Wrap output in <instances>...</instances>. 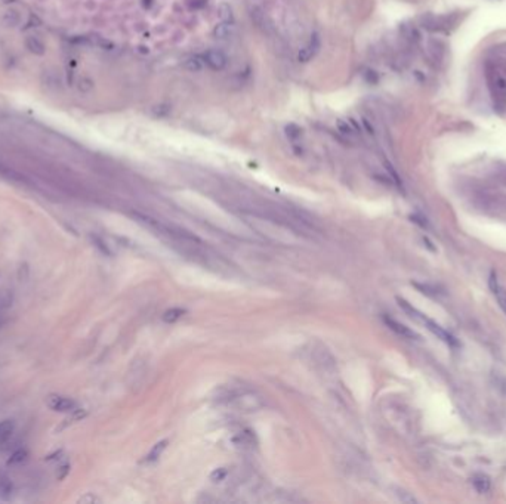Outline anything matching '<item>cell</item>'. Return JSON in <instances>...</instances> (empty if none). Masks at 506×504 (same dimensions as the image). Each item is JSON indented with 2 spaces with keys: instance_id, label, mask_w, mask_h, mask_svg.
Instances as JSON below:
<instances>
[{
  "instance_id": "6da1fadb",
  "label": "cell",
  "mask_w": 506,
  "mask_h": 504,
  "mask_svg": "<svg viewBox=\"0 0 506 504\" xmlns=\"http://www.w3.org/2000/svg\"><path fill=\"white\" fill-rule=\"evenodd\" d=\"M46 404L51 410L59 413H73L77 410V404L73 400L61 397V395H49L46 398Z\"/></svg>"
},
{
  "instance_id": "7a4b0ae2",
  "label": "cell",
  "mask_w": 506,
  "mask_h": 504,
  "mask_svg": "<svg viewBox=\"0 0 506 504\" xmlns=\"http://www.w3.org/2000/svg\"><path fill=\"white\" fill-rule=\"evenodd\" d=\"M423 324H425L426 329H428L431 333H434L438 339H441V340L446 342L447 345H450V346H459L457 339H456L453 334H450L449 331H446V330L440 326V324H437L435 321H432V319H429V318H425Z\"/></svg>"
},
{
  "instance_id": "3957f363",
  "label": "cell",
  "mask_w": 506,
  "mask_h": 504,
  "mask_svg": "<svg viewBox=\"0 0 506 504\" xmlns=\"http://www.w3.org/2000/svg\"><path fill=\"white\" fill-rule=\"evenodd\" d=\"M203 59H204V64H207L215 71H221L227 67V56L221 51H215V49L207 51L203 55Z\"/></svg>"
},
{
  "instance_id": "277c9868",
  "label": "cell",
  "mask_w": 506,
  "mask_h": 504,
  "mask_svg": "<svg viewBox=\"0 0 506 504\" xmlns=\"http://www.w3.org/2000/svg\"><path fill=\"white\" fill-rule=\"evenodd\" d=\"M383 322L386 324V327L389 330H392L395 334H398L401 337H407V339H419V336L413 330L406 327L404 324H401L400 321H397L394 318H389V316H383Z\"/></svg>"
},
{
  "instance_id": "5b68a950",
  "label": "cell",
  "mask_w": 506,
  "mask_h": 504,
  "mask_svg": "<svg viewBox=\"0 0 506 504\" xmlns=\"http://www.w3.org/2000/svg\"><path fill=\"white\" fill-rule=\"evenodd\" d=\"M318 48H320V37H318L317 33H314V34L311 35V39H309V43H308L305 48H302V49L299 51L298 59H299L301 62H308V61L317 53Z\"/></svg>"
},
{
  "instance_id": "8992f818",
  "label": "cell",
  "mask_w": 506,
  "mask_h": 504,
  "mask_svg": "<svg viewBox=\"0 0 506 504\" xmlns=\"http://www.w3.org/2000/svg\"><path fill=\"white\" fill-rule=\"evenodd\" d=\"M490 289H491V292L496 295V297H497V302H499V305H500V308H502V311L506 313V290L503 289V287L502 285H499V282H497V275L494 274V272H491L490 274Z\"/></svg>"
},
{
  "instance_id": "52a82bcc",
  "label": "cell",
  "mask_w": 506,
  "mask_h": 504,
  "mask_svg": "<svg viewBox=\"0 0 506 504\" xmlns=\"http://www.w3.org/2000/svg\"><path fill=\"white\" fill-rule=\"evenodd\" d=\"M25 46L27 49L34 53V55H45L46 52V48H45V43L37 37V35H28L27 40H25Z\"/></svg>"
},
{
  "instance_id": "ba28073f",
  "label": "cell",
  "mask_w": 506,
  "mask_h": 504,
  "mask_svg": "<svg viewBox=\"0 0 506 504\" xmlns=\"http://www.w3.org/2000/svg\"><path fill=\"white\" fill-rule=\"evenodd\" d=\"M167 439H163V441H160V442H157L154 447H153V450L145 455V458H144V461H145V463H154V461H157L159 458H160V455L163 454V451L166 450V447H167Z\"/></svg>"
},
{
  "instance_id": "9c48e42d",
  "label": "cell",
  "mask_w": 506,
  "mask_h": 504,
  "mask_svg": "<svg viewBox=\"0 0 506 504\" xmlns=\"http://www.w3.org/2000/svg\"><path fill=\"white\" fill-rule=\"evenodd\" d=\"M397 300H398V305L407 312V315L410 316V318H413V319H416V321H419V322H422L423 324V321H425V315L422 313V312H419L417 309H415L409 302H406L404 299H401V297H397Z\"/></svg>"
},
{
  "instance_id": "30bf717a",
  "label": "cell",
  "mask_w": 506,
  "mask_h": 504,
  "mask_svg": "<svg viewBox=\"0 0 506 504\" xmlns=\"http://www.w3.org/2000/svg\"><path fill=\"white\" fill-rule=\"evenodd\" d=\"M185 313H187V309H184V308H170V309H167V311L163 313L162 318H163L164 322L172 324V322L179 321L182 316H185Z\"/></svg>"
},
{
  "instance_id": "8fae6325",
  "label": "cell",
  "mask_w": 506,
  "mask_h": 504,
  "mask_svg": "<svg viewBox=\"0 0 506 504\" xmlns=\"http://www.w3.org/2000/svg\"><path fill=\"white\" fill-rule=\"evenodd\" d=\"M235 444L238 447H241V448H247V447L250 448V447L255 445V435H253L252 432H249V430H243V432H240V434L237 435Z\"/></svg>"
},
{
  "instance_id": "7c38bea8",
  "label": "cell",
  "mask_w": 506,
  "mask_h": 504,
  "mask_svg": "<svg viewBox=\"0 0 506 504\" xmlns=\"http://www.w3.org/2000/svg\"><path fill=\"white\" fill-rule=\"evenodd\" d=\"M472 484L478 492H487L490 489V478L487 475H483V473L475 475L472 478Z\"/></svg>"
},
{
  "instance_id": "4fadbf2b",
  "label": "cell",
  "mask_w": 506,
  "mask_h": 504,
  "mask_svg": "<svg viewBox=\"0 0 506 504\" xmlns=\"http://www.w3.org/2000/svg\"><path fill=\"white\" fill-rule=\"evenodd\" d=\"M233 27H234L233 24L224 22V24H221V25H218V27L215 28L213 34H215L218 39H227V37H230V34H231V31H233Z\"/></svg>"
},
{
  "instance_id": "5bb4252c",
  "label": "cell",
  "mask_w": 506,
  "mask_h": 504,
  "mask_svg": "<svg viewBox=\"0 0 506 504\" xmlns=\"http://www.w3.org/2000/svg\"><path fill=\"white\" fill-rule=\"evenodd\" d=\"M0 176H5L8 179H12V181H19V182H24V177L21 174H18L17 172L11 170L9 167L6 166H2L0 164Z\"/></svg>"
},
{
  "instance_id": "9a60e30c",
  "label": "cell",
  "mask_w": 506,
  "mask_h": 504,
  "mask_svg": "<svg viewBox=\"0 0 506 504\" xmlns=\"http://www.w3.org/2000/svg\"><path fill=\"white\" fill-rule=\"evenodd\" d=\"M14 430V421L12 420H5L0 423V441L8 438Z\"/></svg>"
},
{
  "instance_id": "2e32d148",
  "label": "cell",
  "mask_w": 506,
  "mask_h": 504,
  "mask_svg": "<svg viewBox=\"0 0 506 504\" xmlns=\"http://www.w3.org/2000/svg\"><path fill=\"white\" fill-rule=\"evenodd\" d=\"M203 61H200L197 56L196 58H191V59H188L187 62H185V68L188 70V71H193V73H197V71H200V70H203Z\"/></svg>"
},
{
  "instance_id": "e0dca14e",
  "label": "cell",
  "mask_w": 506,
  "mask_h": 504,
  "mask_svg": "<svg viewBox=\"0 0 506 504\" xmlns=\"http://www.w3.org/2000/svg\"><path fill=\"white\" fill-rule=\"evenodd\" d=\"M227 475H228V470L225 469V467H219V469H215V470L212 472L210 479H212L213 482H221V481H224V479L227 478Z\"/></svg>"
},
{
  "instance_id": "ac0fdd59",
  "label": "cell",
  "mask_w": 506,
  "mask_h": 504,
  "mask_svg": "<svg viewBox=\"0 0 506 504\" xmlns=\"http://www.w3.org/2000/svg\"><path fill=\"white\" fill-rule=\"evenodd\" d=\"M338 129H339V132L342 133V135H345V136H348V138H352L354 136V129L348 124V122H343V120H339L338 122Z\"/></svg>"
},
{
  "instance_id": "d6986e66",
  "label": "cell",
  "mask_w": 506,
  "mask_h": 504,
  "mask_svg": "<svg viewBox=\"0 0 506 504\" xmlns=\"http://www.w3.org/2000/svg\"><path fill=\"white\" fill-rule=\"evenodd\" d=\"M5 22L8 25H17L19 22V14L17 11H8L6 15H5Z\"/></svg>"
},
{
  "instance_id": "ffe728a7",
  "label": "cell",
  "mask_w": 506,
  "mask_h": 504,
  "mask_svg": "<svg viewBox=\"0 0 506 504\" xmlns=\"http://www.w3.org/2000/svg\"><path fill=\"white\" fill-rule=\"evenodd\" d=\"M68 473H70V464H68V463H62V464H59V466H58V470H56V478H58L59 481L65 479Z\"/></svg>"
},
{
  "instance_id": "44dd1931",
  "label": "cell",
  "mask_w": 506,
  "mask_h": 504,
  "mask_svg": "<svg viewBox=\"0 0 506 504\" xmlns=\"http://www.w3.org/2000/svg\"><path fill=\"white\" fill-rule=\"evenodd\" d=\"M92 87H93V82L90 79H88V77L80 79V82H79V90L80 92H89V90H92Z\"/></svg>"
},
{
  "instance_id": "7402d4cb",
  "label": "cell",
  "mask_w": 506,
  "mask_h": 504,
  "mask_svg": "<svg viewBox=\"0 0 506 504\" xmlns=\"http://www.w3.org/2000/svg\"><path fill=\"white\" fill-rule=\"evenodd\" d=\"M25 455H27V452L25 451H22V450H19V451H17L15 454H12V457L9 458V464H15V463H21V461H24V458H25Z\"/></svg>"
},
{
  "instance_id": "603a6c76",
  "label": "cell",
  "mask_w": 506,
  "mask_h": 504,
  "mask_svg": "<svg viewBox=\"0 0 506 504\" xmlns=\"http://www.w3.org/2000/svg\"><path fill=\"white\" fill-rule=\"evenodd\" d=\"M287 136L289 138H292V139H295V138H299L301 136V129L298 127V126H295V124H290V126H287Z\"/></svg>"
},
{
  "instance_id": "cb8c5ba5",
  "label": "cell",
  "mask_w": 506,
  "mask_h": 504,
  "mask_svg": "<svg viewBox=\"0 0 506 504\" xmlns=\"http://www.w3.org/2000/svg\"><path fill=\"white\" fill-rule=\"evenodd\" d=\"M397 495H398V498L401 501H406V503H416V498H413L412 495H409L407 491H403V489H398V492H397Z\"/></svg>"
},
{
  "instance_id": "d4e9b609",
  "label": "cell",
  "mask_w": 506,
  "mask_h": 504,
  "mask_svg": "<svg viewBox=\"0 0 506 504\" xmlns=\"http://www.w3.org/2000/svg\"><path fill=\"white\" fill-rule=\"evenodd\" d=\"M5 494H11V485L6 481H0V497H3Z\"/></svg>"
},
{
  "instance_id": "484cf974",
  "label": "cell",
  "mask_w": 506,
  "mask_h": 504,
  "mask_svg": "<svg viewBox=\"0 0 506 504\" xmlns=\"http://www.w3.org/2000/svg\"><path fill=\"white\" fill-rule=\"evenodd\" d=\"M2 2L3 3H14V2H17V0H2Z\"/></svg>"
},
{
  "instance_id": "4316f807",
  "label": "cell",
  "mask_w": 506,
  "mask_h": 504,
  "mask_svg": "<svg viewBox=\"0 0 506 504\" xmlns=\"http://www.w3.org/2000/svg\"><path fill=\"white\" fill-rule=\"evenodd\" d=\"M0 302H2V300H0Z\"/></svg>"
}]
</instances>
